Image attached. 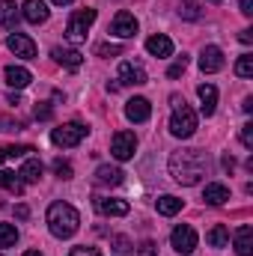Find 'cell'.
<instances>
[{
	"mask_svg": "<svg viewBox=\"0 0 253 256\" xmlns=\"http://www.w3.org/2000/svg\"><path fill=\"white\" fill-rule=\"evenodd\" d=\"M208 170V155L202 149H179L170 155V176L179 185H200Z\"/></svg>",
	"mask_w": 253,
	"mask_h": 256,
	"instance_id": "obj_1",
	"label": "cell"
},
{
	"mask_svg": "<svg viewBox=\"0 0 253 256\" xmlns=\"http://www.w3.org/2000/svg\"><path fill=\"white\" fill-rule=\"evenodd\" d=\"M78 226H80V214H78L74 206H68L63 200L48 206V230H51V236H57V238H72V236L78 232Z\"/></svg>",
	"mask_w": 253,
	"mask_h": 256,
	"instance_id": "obj_2",
	"label": "cell"
},
{
	"mask_svg": "<svg viewBox=\"0 0 253 256\" xmlns=\"http://www.w3.org/2000/svg\"><path fill=\"white\" fill-rule=\"evenodd\" d=\"M173 102V116H170V134L173 137H182V140H188L190 134L196 131V114L190 110V104L185 98H179V96H173L170 98Z\"/></svg>",
	"mask_w": 253,
	"mask_h": 256,
	"instance_id": "obj_3",
	"label": "cell"
},
{
	"mask_svg": "<svg viewBox=\"0 0 253 256\" xmlns=\"http://www.w3.org/2000/svg\"><path fill=\"white\" fill-rule=\"evenodd\" d=\"M92 21H96V9H78L68 18V24H66V39L74 42V45H80L86 39V30H90Z\"/></svg>",
	"mask_w": 253,
	"mask_h": 256,
	"instance_id": "obj_4",
	"label": "cell"
},
{
	"mask_svg": "<svg viewBox=\"0 0 253 256\" xmlns=\"http://www.w3.org/2000/svg\"><path fill=\"white\" fill-rule=\"evenodd\" d=\"M86 134H90L86 126H80V122H66V126L51 131V143H54V146H63V149H72V146H78Z\"/></svg>",
	"mask_w": 253,
	"mask_h": 256,
	"instance_id": "obj_5",
	"label": "cell"
},
{
	"mask_svg": "<svg viewBox=\"0 0 253 256\" xmlns=\"http://www.w3.org/2000/svg\"><path fill=\"white\" fill-rule=\"evenodd\" d=\"M134 149H137V137H134V131H116V134H114V140H110V152H114L116 161H128V158H134Z\"/></svg>",
	"mask_w": 253,
	"mask_h": 256,
	"instance_id": "obj_6",
	"label": "cell"
},
{
	"mask_svg": "<svg viewBox=\"0 0 253 256\" xmlns=\"http://www.w3.org/2000/svg\"><path fill=\"white\" fill-rule=\"evenodd\" d=\"M170 244H173V250L176 254H194V248H196V232H194V226L188 224H179L173 232H170Z\"/></svg>",
	"mask_w": 253,
	"mask_h": 256,
	"instance_id": "obj_7",
	"label": "cell"
},
{
	"mask_svg": "<svg viewBox=\"0 0 253 256\" xmlns=\"http://www.w3.org/2000/svg\"><path fill=\"white\" fill-rule=\"evenodd\" d=\"M6 48L15 54V57H21V60H33L36 57V42L27 36V33H9V39H6Z\"/></svg>",
	"mask_w": 253,
	"mask_h": 256,
	"instance_id": "obj_8",
	"label": "cell"
},
{
	"mask_svg": "<svg viewBox=\"0 0 253 256\" xmlns=\"http://www.w3.org/2000/svg\"><path fill=\"white\" fill-rule=\"evenodd\" d=\"M137 18L131 15V12H126V9H120L116 12V18H114V24H110V33L114 36H120V39H131L134 33H137Z\"/></svg>",
	"mask_w": 253,
	"mask_h": 256,
	"instance_id": "obj_9",
	"label": "cell"
},
{
	"mask_svg": "<svg viewBox=\"0 0 253 256\" xmlns=\"http://www.w3.org/2000/svg\"><path fill=\"white\" fill-rule=\"evenodd\" d=\"M149 78H146V68L140 63H131V60H126V63L120 66V84H126V86H143Z\"/></svg>",
	"mask_w": 253,
	"mask_h": 256,
	"instance_id": "obj_10",
	"label": "cell"
},
{
	"mask_svg": "<svg viewBox=\"0 0 253 256\" xmlns=\"http://www.w3.org/2000/svg\"><path fill=\"white\" fill-rule=\"evenodd\" d=\"M21 15H24V21H30V24H45L48 15H51V9H48L45 0H24Z\"/></svg>",
	"mask_w": 253,
	"mask_h": 256,
	"instance_id": "obj_11",
	"label": "cell"
},
{
	"mask_svg": "<svg viewBox=\"0 0 253 256\" xmlns=\"http://www.w3.org/2000/svg\"><path fill=\"white\" fill-rule=\"evenodd\" d=\"M200 68H202L206 74H214V72H220V68H224V51H220L218 45H208V48H202V54H200Z\"/></svg>",
	"mask_w": 253,
	"mask_h": 256,
	"instance_id": "obj_12",
	"label": "cell"
},
{
	"mask_svg": "<svg viewBox=\"0 0 253 256\" xmlns=\"http://www.w3.org/2000/svg\"><path fill=\"white\" fill-rule=\"evenodd\" d=\"M92 206H96V212H98V214H110V218H122V214H128V202H126V200L96 196V200H92Z\"/></svg>",
	"mask_w": 253,
	"mask_h": 256,
	"instance_id": "obj_13",
	"label": "cell"
},
{
	"mask_svg": "<svg viewBox=\"0 0 253 256\" xmlns=\"http://www.w3.org/2000/svg\"><path fill=\"white\" fill-rule=\"evenodd\" d=\"M126 116L131 120V122H146L149 116H152V104L146 102V98H131V102H126Z\"/></svg>",
	"mask_w": 253,
	"mask_h": 256,
	"instance_id": "obj_14",
	"label": "cell"
},
{
	"mask_svg": "<svg viewBox=\"0 0 253 256\" xmlns=\"http://www.w3.org/2000/svg\"><path fill=\"white\" fill-rule=\"evenodd\" d=\"M3 74H6V84H9L12 90H24V86H30V80H33V74H30L24 66H6Z\"/></svg>",
	"mask_w": 253,
	"mask_h": 256,
	"instance_id": "obj_15",
	"label": "cell"
},
{
	"mask_svg": "<svg viewBox=\"0 0 253 256\" xmlns=\"http://www.w3.org/2000/svg\"><path fill=\"white\" fill-rule=\"evenodd\" d=\"M146 51H149L152 57H170V54H173V42H170V36L155 33V36L146 39Z\"/></svg>",
	"mask_w": 253,
	"mask_h": 256,
	"instance_id": "obj_16",
	"label": "cell"
},
{
	"mask_svg": "<svg viewBox=\"0 0 253 256\" xmlns=\"http://www.w3.org/2000/svg\"><path fill=\"white\" fill-rule=\"evenodd\" d=\"M122 170L120 167H110V164H102L98 170H96V182L98 185H108V188H116V185H122Z\"/></svg>",
	"mask_w": 253,
	"mask_h": 256,
	"instance_id": "obj_17",
	"label": "cell"
},
{
	"mask_svg": "<svg viewBox=\"0 0 253 256\" xmlns=\"http://www.w3.org/2000/svg\"><path fill=\"white\" fill-rule=\"evenodd\" d=\"M51 57L60 66H66V68H80V66H84V54L74 51V48H54Z\"/></svg>",
	"mask_w": 253,
	"mask_h": 256,
	"instance_id": "obj_18",
	"label": "cell"
},
{
	"mask_svg": "<svg viewBox=\"0 0 253 256\" xmlns=\"http://www.w3.org/2000/svg\"><path fill=\"white\" fill-rule=\"evenodd\" d=\"M236 254L253 256V226H248V224L236 230Z\"/></svg>",
	"mask_w": 253,
	"mask_h": 256,
	"instance_id": "obj_19",
	"label": "cell"
},
{
	"mask_svg": "<svg viewBox=\"0 0 253 256\" xmlns=\"http://www.w3.org/2000/svg\"><path fill=\"white\" fill-rule=\"evenodd\" d=\"M18 18H21V12H18L15 0H0V27H6V30H15Z\"/></svg>",
	"mask_w": 253,
	"mask_h": 256,
	"instance_id": "obj_20",
	"label": "cell"
},
{
	"mask_svg": "<svg viewBox=\"0 0 253 256\" xmlns=\"http://www.w3.org/2000/svg\"><path fill=\"white\" fill-rule=\"evenodd\" d=\"M202 200H206L208 206H224V202L230 200V188H226V185H220V182H212V185H206Z\"/></svg>",
	"mask_w": 253,
	"mask_h": 256,
	"instance_id": "obj_21",
	"label": "cell"
},
{
	"mask_svg": "<svg viewBox=\"0 0 253 256\" xmlns=\"http://www.w3.org/2000/svg\"><path fill=\"white\" fill-rule=\"evenodd\" d=\"M196 96H200V102H202V114L212 116V114H214V104H218V90H214L212 84H200V86H196Z\"/></svg>",
	"mask_w": 253,
	"mask_h": 256,
	"instance_id": "obj_22",
	"label": "cell"
},
{
	"mask_svg": "<svg viewBox=\"0 0 253 256\" xmlns=\"http://www.w3.org/2000/svg\"><path fill=\"white\" fill-rule=\"evenodd\" d=\"M42 170H45V167H42L39 158H27L24 167L18 170V176H21V182L27 185V182H39V179H42Z\"/></svg>",
	"mask_w": 253,
	"mask_h": 256,
	"instance_id": "obj_23",
	"label": "cell"
},
{
	"mask_svg": "<svg viewBox=\"0 0 253 256\" xmlns=\"http://www.w3.org/2000/svg\"><path fill=\"white\" fill-rule=\"evenodd\" d=\"M158 212L161 214H167V218H173V214H179L182 212V200L179 196H173V194H164V196H158Z\"/></svg>",
	"mask_w": 253,
	"mask_h": 256,
	"instance_id": "obj_24",
	"label": "cell"
},
{
	"mask_svg": "<svg viewBox=\"0 0 253 256\" xmlns=\"http://www.w3.org/2000/svg\"><path fill=\"white\" fill-rule=\"evenodd\" d=\"M206 242H208L212 248H226V242H230V230H226L224 224H214V226L208 230Z\"/></svg>",
	"mask_w": 253,
	"mask_h": 256,
	"instance_id": "obj_25",
	"label": "cell"
},
{
	"mask_svg": "<svg viewBox=\"0 0 253 256\" xmlns=\"http://www.w3.org/2000/svg\"><path fill=\"white\" fill-rule=\"evenodd\" d=\"M0 188H6V191L12 194H24V182H21V176H15V173H9V170H0Z\"/></svg>",
	"mask_w": 253,
	"mask_h": 256,
	"instance_id": "obj_26",
	"label": "cell"
},
{
	"mask_svg": "<svg viewBox=\"0 0 253 256\" xmlns=\"http://www.w3.org/2000/svg\"><path fill=\"white\" fill-rule=\"evenodd\" d=\"M15 242H18L15 224H0V248H12Z\"/></svg>",
	"mask_w": 253,
	"mask_h": 256,
	"instance_id": "obj_27",
	"label": "cell"
},
{
	"mask_svg": "<svg viewBox=\"0 0 253 256\" xmlns=\"http://www.w3.org/2000/svg\"><path fill=\"white\" fill-rule=\"evenodd\" d=\"M114 256H134V244L128 236H114Z\"/></svg>",
	"mask_w": 253,
	"mask_h": 256,
	"instance_id": "obj_28",
	"label": "cell"
},
{
	"mask_svg": "<svg viewBox=\"0 0 253 256\" xmlns=\"http://www.w3.org/2000/svg\"><path fill=\"white\" fill-rule=\"evenodd\" d=\"M27 152H33V146H3L0 149V158L3 161H15V158H24Z\"/></svg>",
	"mask_w": 253,
	"mask_h": 256,
	"instance_id": "obj_29",
	"label": "cell"
},
{
	"mask_svg": "<svg viewBox=\"0 0 253 256\" xmlns=\"http://www.w3.org/2000/svg\"><path fill=\"white\" fill-rule=\"evenodd\" d=\"M236 74H238V78H253V57L250 54H242V57H238Z\"/></svg>",
	"mask_w": 253,
	"mask_h": 256,
	"instance_id": "obj_30",
	"label": "cell"
},
{
	"mask_svg": "<svg viewBox=\"0 0 253 256\" xmlns=\"http://www.w3.org/2000/svg\"><path fill=\"white\" fill-rule=\"evenodd\" d=\"M179 15H182V18H188V21H196L202 12H200V6H196V3H182V6H179Z\"/></svg>",
	"mask_w": 253,
	"mask_h": 256,
	"instance_id": "obj_31",
	"label": "cell"
},
{
	"mask_svg": "<svg viewBox=\"0 0 253 256\" xmlns=\"http://www.w3.org/2000/svg\"><path fill=\"white\" fill-rule=\"evenodd\" d=\"M54 173H57L60 179H72V164L63 161V158H57V161H54Z\"/></svg>",
	"mask_w": 253,
	"mask_h": 256,
	"instance_id": "obj_32",
	"label": "cell"
},
{
	"mask_svg": "<svg viewBox=\"0 0 253 256\" xmlns=\"http://www.w3.org/2000/svg\"><path fill=\"white\" fill-rule=\"evenodd\" d=\"M68 256H102V250L98 248H90V244H78V248H72Z\"/></svg>",
	"mask_w": 253,
	"mask_h": 256,
	"instance_id": "obj_33",
	"label": "cell"
},
{
	"mask_svg": "<svg viewBox=\"0 0 253 256\" xmlns=\"http://www.w3.org/2000/svg\"><path fill=\"white\" fill-rule=\"evenodd\" d=\"M155 254H158V244H155L152 238L140 242V248H137V256H155Z\"/></svg>",
	"mask_w": 253,
	"mask_h": 256,
	"instance_id": "obj_34",
	"label": "cell"
},
{
	"mask_svg": "<svg viewBox=\"0 0 253 256\" xmlns=\"http://www.w3.org/2000/svg\"><path fill=\"white\" fill-rule=\"evenodd\" d=\"M185 68H188V57H182L179 63H173V66H170V68H167V78H179V74H182Z\"/></svg>",
	"mask_w": 253,
	"mask_h": 256,
	"instance_id": "obj_35",
	"label": "cell"
},
{
	"mask_svg": "<svg viewBox=\"0 0 253 256\" xmlns=\"http://www.w3.org/2000/svg\"><path fill=\"white\" fill-rule=\"evenodd\" d=\"M242 143H244L248 149H253V122H244V126H242Z\"/></svg>",
	"mask_w": 253,
	"mask_h": 256,
	"instance_id": "obj_36",
	"label": "cell"
},
{
	"mask_svg": "<svg viewBox=\"0 0 253 256\" xmlns=\"http://www.w3.org/2000/svg\"><path fill=\"white\" fill-rule=\"evenodd\" d=\"M36 120H51V108H48L45 102L36 104Z\"/></svg>",
	"mask_w": 253,
	"mask_h": 256,
	"instance_id": "obj_37",
	"label": "cell"
},
{
	"mask_svg": "<svg viewBox=\"0 0 253 256\" xmlns=\"http://www.w3.org/2000/svg\"><path fill=\"white\" fill-rule=\"evenodd\" d=\"M96 51H98V54H120L122 48H120V45H98Z\"/></svg>",
	"mask_w": 253,
	"mask_h": 256,
	"instance_id": "obj_38",
	"label": "cell"
},
{
	"mask_svg": "<svg viewBox=\"0 0 253 256\" xmlns=\"http://www.w3.org/2000/svg\"><path fill=\"white\" fill-rule=\"evenodd\" d=\"M0 131H21V126H18V122H9V120L0 116Z\"/></svg>",
	"mask_w": 253,
	"mask_h": 256,
	"instance_id": "obj_39",
	"label": "cell"
},
{
	"mask_svg": "<svg viewBox=\"0 0 253 256\" xmlns=\"http://www.w3.org/2000/svg\"><path fill=\"white\" fill-rule=\"evenodd\" d=\"M242 6V15H253V0H238Z\"/></svg>",
	"mask_w": 253,
	"mask_h": 256,
	"instance_id": "obj_40",
	"label": "cell"
},
{
	"mask_svg": "<svg viewBox=\"0 0 253 256\" xmlns=\"http://www.w3.org/2000/svg\"><path fill=\"white\" fill-rule=\"evenodd\" d=\"M15 218L27 220V218H30V208H27V206H18V208H15Z\"/></svg>",
	"mask_w": 253,
	"mask_h": 256,
	"instance_id": "obj_41",
	"label": "cell"
},
{
	"mask_svg": "<svg viewBox=\"0 0 253 256\" xmlns=\"http://www.w3.org/2000/svg\"><path fill=\"white\" fill-rule=\"evenodd\" d=\"M238 39H242L244 45H250V42H253V33H250V30H242V36H238Z\"/></svg>",
	"mask_w": 253,
	"mask_h": 256,
	"instance_id": "obj_42",
	"label": "cell"
},
{
	"mask_svg": "<svg viewBox=\"0 0 253 256\" xmlns=\"http://www.w3.org/2000/svg\"><path fill=\"white\" fill-rule=\"evenodd\" d=\"M224 167L232 170V167H236V158H232V155H224Z\"/></svg>",
	"mask_w": 253,
	"mask_h": 256,
	"instance_id": "obj_43",
	"label": "cell"
},
{
	"mask_svg": "<svg viewBox=\"0 0 253 256\" xmlns=\"http://www.w3.org/2000/svg\"><path fill=\"white\" fill-rule=\"evenodd\" d=\"M242 110H244V114H250V110H253V98H244V104H242Z\"/></svg>",
	"mask_w": 253,
	"mask_h": 256,
	"instance_id": "obj_44",
	"label": "cell"
},
{
	"mask_svg": "<svg viewBox=\"0 0 253 256\" xmlns=\"http://www.w3.org/2000/svg\"><path fill=\"white\" fill-rule=\"evenodd\" d=\"M51 3H57V6H66V3H72V0H51Z\"/></svg>",
	"mask_w": 253,
	"mask_h": 256,
	"instance_id": "obj_45",
	"label": "cell"
},
{
	"mask_svg": "<svg viewBox=\"0 0 253 256\" xmlns=\"http://www.w3.org/2000/svg\"><path fill=\"white\" fill-rule=\"evenodd\" d=\"M24 256H42V254H39V250H27Z\"/></svg>",
	"mask_w": 253,
	"mask_h": 256,
	"instance_id": "obj_46",
	"label": "cell"
}]
</instances>
